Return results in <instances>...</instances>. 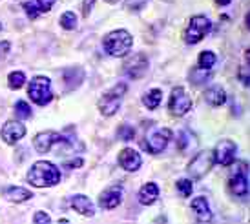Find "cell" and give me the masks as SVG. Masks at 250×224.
<instances>
[{"label": "cell", "mask_w": 250, "mask_h": 224, "mask_svg": "<svg viewBox=\"0 0 250 224\" xmlns=\"http://www.w3.org/2000/svg\"><path fill=\"white\" fill-rule=\"evenodd\" d=\"M28 182L35 188H49L61 182V171L48 161L35 162L28 171Z\"/></svg>", "instance_id": "cell-1"}, {"label": "cell", "mask_w": 250, "mask_h": 224, "mask_svg": "<svg viewBox=\"0 0 250 224\" xmlns=\"http://www.w3.org/2000/svg\"><path fill=\"white\" fill-rule=\"evenodd\" d=\"M133 44V37L126 29H115L104 37L103 48L110 56H125L130 53V48Z\"/></svg>", "instance_id": "cell-2"}, {"label": "cell", "mask_w": 250, "mask_h": 224, "mask_svg": "<svg viewBox=\"0 0 250 224\" xmlns=\"http://www.w3.org/2000/svg\"><path fill=\"white\" fill-rule=\"evenodd\" d=\"M28 95L37 106H46L48 102H51L53 93H51V82H49V78L48 77L31 78V82L28 86Z\"/></svg>", "instance_id": "cell-3"}, {"label": "cell", "mask_w": 250, "mask_h": 224, "mask_svg": "<svg viewBox=\"0 0 250 224\" xmlns=\"http://www.w3.org/2000/svg\"><path fill=\"white\" fill-rule=\"evenodd\" d=\"M125 93H126V84H117L115 88H111L110 91H106L104 95H103V98L99 100V110H101V113L106 115V117H111L119 110Z\"/></svg>", "instance_id": "cell-4"}, {"label": "cell", "mask_w": 250, "mask_h": 224, "mask_svg": "<svg viewBox=\"0 0 250 224\" xmlns=\"http://www.w3.org/2000/svg\"><path fill=\"white\" fill-rule=\"evenodd\" d=\"M210 29H212V22H210L207 17L197 15V17H194V19L190 20V24H188L187 33H185V42L187 44L201 42L203 38L210 33Z\"/></svg>", "instance_id": "cell-5"}, {"label": "cell", "mask_w": 250, "mask_h": 224, "mask_svg": "<svg viewBox=\"0 0 250 224\" xmlns=\"http://www.w3.org/2000/svg\"><path fill=\"white\" fill-rule=\"evenodd\" d=\"M170 139H172V131L167 128H161V130H152L146 140H143L141 144L148 153H161L167 149Z\"/></svg>", "instance_id": "cell-6"}, {"label": "cell", "mask_w": 250, "mask_h": 224, "mask_svg": "<svg viewBox=\"0 0 250 224\" xmlns=\"http://www.w3.org/2000/svg\"><path fill=\"white\" fill-rule=\"evenodd\" d=\"M168 108H170V113L175 115V117H183L185 113L190 112L192 108V98L188 97V93L185 91V88H174L172 95H170V102H168Z\"/></svg>", "instance_id": "cell-7"}, {"label": "cell", "mask_w": 250, "mask_h": 224, "mask_svg": "<svg viewBox=\"0 0 250 224\" xmlns=\"http://www.w3.org/2000/svg\"><path fill=\"white\" fill-rule=\"evenodd\" d=\"M236 151H237V146L234 140L223 139L217 142L214 153H212V159H214V162H217L219 166H229V164H232V161H234Z\"/></svg>", "instance_id": "cell-8"}, {"label": "cell", "mask_w": 250, "mask_h": 224, "mask_svg": "<svg viewBox=\"0 0 250 224\" xmlns=\"http://www.w3.org/2000/svg\"><path fill=\"white\" fill-rule=\"evenodd\" d=\"M230 189L237 197L249 195V166L237 164L234 175L230 177Z\"/></svg>", "instance_id": "cell-9"}, {"label": "cell", "mask_w": 250, "mask_h": 224, "mask_svg": "<svg viewBox=\"0 0 250 224\" xmlns=\"http://www.w3.org/2000/svg\"><path fill=\"white\" fill-rule=\"evenodd\" d=\"M61 142H70L68 137H62L57 131H42L33 139V146L39 153H48L53 144H61Z\"/></svg>", "instance_id": "cell-10"}, {"label": "cell", "mask_w": 250, "mask_h": 224, "mask_svg": "<svg viewBox=\"0 0 250 224\" xmlns=\"http://www.w3.org/2000/svg\"><path fill=\"white\" fill-rule=\"evenodd\" d=\"M212 164H214L212 153H208V151H203V153H199L194 161L190 162L188 171H190V175L194 177V179H201L203 175H207V173H208V169L212 168Z\"/></svg>", "instance_id": "cell-11"}, {"label": "cell", "mask_w": 250, "mask_h": 224, "mask_svg": "<svg viewBox=\"0 0 250 224\" xmlns=\"http://www.w3.org/2000/svg\"><path fill=\"white\" fill-rule=\"evenodd\" d=\"M26 135V126L19 122V120H9L2 126V131H0V137L6 144H17L19 140Z\"/></svg>", "instance_id": "cell-12"}, {"label": "cell", "mask_w": 250, "mask_h": 224, "mask_svg": "<svg viewBox=\"0 0 250 224\" xmlns=\"http://www.w3.org/2000/svg\"><path fill=\"white\" fill-rule=\"evenodd\" d=\"M123 188L121 186H113V188H108L106 191H103L101 195H99V204H101V208H104V210H113V208H117L119 204L123 203Z\"/></svg>", "instance_id": "cell-13"}, {"label": "cell", "mask_w": 250, "mask_h": 224, "mask_svg": "<svg viewBox=\"0 0 250 224\" xmlns=\"http://www.w3.org/2000/svg\"><path fill=\"white\" fill-rule=\"evenodd\" d=\"M141 155L132 149V148H125L121 153H119V164L126 169V171H137L141 168Z\"/></svg>", "instance_id": "cell-14"}, {"label": "cell", "mask_w": 250, "mask_h": 224, "mask_svg": "<svg viewBox=\"0 0 250 224\" xmlns=\"http://www.w3.org/2000/svg\"><path fill=\"white\" fill-rule=\"evenodd\" d=\"M70 204H71V208H73V210L79 211V213L84 215V217H93V215H95V208H93L91 201L86 195L70 197Z\"/></svg>", "instance_id": "cell-15"}, {"label": "cell", "mask_w": 250, "mask_h": 224, "mask_svg": "<svg viewBox=\"0 0 250 224\" xmlns=\"http://www.w3.org/2000/svg\"><path fill=\"white\" fill-rule=\"evenodd\" d=\"M192 211L195 213V217L199 223H208L212 221V211H210L208 201L205 197H197L192 201Z\"/></svg>", "instance_id": "cell-16"}, {"label": "cell", "mask_w": 250, "mask_h": 224, "mask_svg": "<svg viewBox=\"0 0 250 224\" xmlns=\"http://www.w3.org/2000/svg\"><path fill=\"white\" fill-rule=\"evenodd\" d=\"M148 64H146L145 55H135L130 58V62H126V73L132 78H139L146 71Z\"/></svg>", "instance_id": "cell-17"}, {"label": "cell", "mask_w": 250, "mask_h": 224, "mask_svg": "<svg viewBox=\"0 0 250 224\" xmlns=\"http://www.w3.org/2000/svg\"><path fill=\"white\" fill-rule=\"evenodd\" d=\"M157 197H159V188H157L155 182H148L139 189V203L145 204V206L153 204L157 201Z\"/></svg>", "instance_id": "cell-18"}, {"label": "cell", "mask_w": 250, "mask_h": 224, "mask_svg": "<svg viewBox=\"0 0 250 224\" xmlns=\"http://www.w3.org/2000/svg\"><path fill=\"white\" fill-rule=\"evenodd\" d=\"M205 100H207L210 106L219 108V106H223L227 102V93H225V90H223L221 86H212V88H208L207 93H205Z\"/></svg>", "instance_id": "cell-19"}, {"label": "cell", "mask_w": 250, "mask_h": 224, "mask_svg": "<svg viewBox=\"0 0 250 224\" xmlns=\"http://www.w3.org/2000/svg\"><path fill=\"white\" fill-rule=\"evenodd\" d=\"M4 195H6V199L7 201H11V203H24V201H29L33 193L26 188L13 186V188H7L6 191H4Z\"/></svg>", "instance_id": "cell-20"}, {"label": "cell", "mask_w": 250, "mask_h": 224, "mask_svg": "<svg viewBox=\"0 0 250 224\" xmlns=\"http://www.w3.org/2000/svg\"><path fill=\"white\" fill-rule=\"evenodd\" d=\"M161 100H163V91L150 90L145 97H143V104H145L148 110H155V108L161 104Z\"/></svg>", "instance_id": "cell-21"}, {"label": "cell", "mask_w": 250, "mask_h": 224, "mask_svg": "<svg viewBox=\"0 0 250 224\" xmlns=\"http://www.w3.org/2000/svg\"><path fill=\"white\" fill-rule=\"evenodd\" d=\"M177 142H179V149H181V151H188V149H192V148L197 146V139H195V137L190 133V131H181Z\"/></svg>", "instance_id": "cell-22"}, {"label": "cell", "mask_w": 250, "mask_h": 224, "mask_svg": "<svg viewBox=\"0 0 250 224\" xmlns=\"http://www.w3.org/2000/svg\"><path fill=\"white\" fill-rule=\"evenodd\" d=\"M215 60H217V56H215L214 51H203L199 55V68L201 70H210L215 64Z\"/></svg>", "instance_id": "cell-23"}, {"label": "cell", "mask_w": 250, "mask_h": 224, "mask_svg": "<svg viewBox=\"0 0 250 224\" xmlns=\"http://www.w3.org/2000/svg\"><path fill=\"white\" fill-rule=\"evenodd\" d=\"M7 84H9V88H11V90H21L22 86L26 84V75H24L22 71H13V73L9 75Z\"/></svg>", "instance_id": "cell-24"}, {"label": "cell", "mask_w": 250, "mask_h": 224, "mask_svg": "<svg viewBox=\"0 0 250 224\" xmlns=\"http://www.w3.org/2000/svg\"><path fill=\"white\" fill-rule=\"evenodd\" d=\"M61 26H62L64 29H68V31H71V29L77 28V15L73 13V11H66V13L61 15Z\"/></svg>", "instance_id": "cell-25"}, {"label": "cell", "mask_w": 250, "mask_h": 224, "mask_svg": "<svg viewBox=\"0 0 250 224\" xmlns=\"http://www.w3.org/2000/svg\"><path fill=\"white\" fill-rule=\"evenodd\" d=\"M175 188H177L181 197H188L190 193H192V181H188V179H179V181L175 182Z\"/></svg>", "instance_id": "cell-26"}, {"label": "cell", "mask_w": 250, "mask_h": 224, "mask_svg": "<svg viewBox=\"0 0 250 224\" xmlns=\"http://www.w3.org/2000/svg\"><path fill=\"white\" fill-rule=\"evenodd\" d=\"M15 113H17L21 119H29V117H31V108H29L28 102L19 100V102L15 104Z\"/></svg>", "instance_id": "cell-27"}, {"label": "cell", "mask_w": 250, "mask_h": 224, "mask_svg": "<svg viewBox=\"0 0 250 224\" xmlns=\"http://www.w3.org/2000/svg\"><path fill=\"white\" fill-rule=\"evenodd\" d=\"M24 9H26V13H28L29 20H35L37 17L41 15V9H39V4H37V0H29L24 4Z\"/></svg>", "instance_id": "cell-28"}, {"label": "cell", "mask_w": 250, "mask_h": 224, "mask_svg": "<svg viewBox=\"0 0 250 224\" xmlns=\"http://www.w3.org/2000/svg\"><path fill=\"white\" fill-rule=\"evenodd\" d=\"M208 78H210V73H207V70L203 71L201 68H199V71H194V73H192V82H194L195 86L207 82Z\"/></svg>", "instance_id": "cell-29"}, {"label": "cell", "mask_w": 250, "mask_h": 224, "mask_svg": "<svg viewBox=\"0 0 250 224\" xmlns=\"http://www.w3.org/2000/svg\"><path fill=\"white\" fill-rule=\"evenodd\" d=\"M119 137L123 140H132L133 139V128H130L128 124H125V126L119 130Z\"/></svg>", "instance_id": "cell-30"}, {"label": "cell", "mask_w": 250, "mask_h": 224, "mask_svg": "<svg viewBox=\"0 0 250 224\" xmlns=\"http://www.w3.org/2000/svg\"><path fill=\"white\" fill-rule=\"evenodd\" d=\"M37 4H39L41 13H48L49 9L53 7V4H55V0H37Z\"/></svg>", "instance_id": "cell-31"}, {"label": "cell", "mask_w": 250, "mask_h": 224, "mask_svg": "<svg viewBox=\"0 0 250 224\" xmlns=\"http://www.w3.org/2000/svg\"><path fill=\"white\" fill-rule=\"evenodd\" d=\"M148 0H126V6H128V9H132V11H137V9H141V7L145 6Z\"/></svg>", "instance_id": "cell-32"}, {"label": "cell", "mask_w": 250, "mask_h": 224, "mask_svg": "<svg viewBox=\"0 0 250 224\" xmlns=\"http://www.w3.org/2000/svg\"><path fill=\"white\" fill-rule=\"evenodd\" d=\"M49 221H51V219H49V215L48 213H44V211H37L35 213V217H33V223L35 224H48Z\"/></svg>", "instance_id": "cell-33"}, {"label": "cell", "mask_w": 250, "mask_h": 224, "mask_svg": "<svg viewBox=\"0 0 250 224\" xmlns=\"http://www.w3.org/2000/svg\"><path fill=\"white\" fill-rule=\"evenodd\" d=\"M66 166H68V168H81V166H83V159H77V161L66 162Z\"/></svg>", "instance_id": "cell-34"}, {"label": "cell", "mask_w": 250, "mask_h": 224, "mask_svg": "<svg viewBox=\"0 0 250 224\" xmlns=\"http://www.w3.org/2000/svg\"><path fill=\"white\" fill-rule=\"evenodd\" d=\"M217 2V6H229L230 4V0H215Z\"/></svg>", "instance_id": "cell-35"}, {"label": "cell", "mask_w": 250, "mask_h": 224, "mask_svg": "<svg viewBox=\"0 0 250 224\" xmlns=\"http://www.w3.org/2000/svg\"><path fill=\"white\" fill-rule=\"evenodd\" d=\"M106 2H108V4H117L119 0H106Z\"/></svg>", "instance_id": "cell-36"}, {"label": "cell", "mask_w": 250, "mask_h": 224, "mask_svg": "<svg viewBox=\"0 0 250 224\" xmlns=\"http://www.w3.org/2000/svg\"><path fill=\"white\" fill-rule=\"evenodd\" d=\"M0 29H2V24H0Z\"/></svg>", "instance_id": "cell-37"}]
</instances>
